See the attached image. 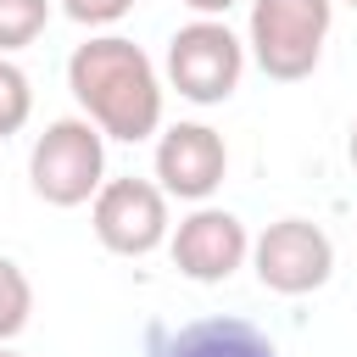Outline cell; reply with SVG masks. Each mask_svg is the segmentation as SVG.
<instances>
[{
  "instance_id": "1",
  "label": "cell",
  "mask_w": 357,
  "mask_h": 357,
  "mask_svg": "<svg viewBox=\"0 0 357 357\" xmlns=\"http://www.w3.org/2000/svg\"><path fill=\"white\" fill-rule=\"evenodd\" d=\"M67 89L78 100V112L123 145H139L151 134H162V73L156 61L123 39V33H95L67 56Z\"/></svg>"
},
{
  "instance_id": "2",
  "label": "cell",
  "mask_w": 357,
  "mask_h": 357,
  "mask_svg": "<svg viewBox=\"0 0 357 357\" xmlns=\"http://www.w3.org/2000/svg\"><path fill=\"white\" fill-rule=\"evenodd\" d=\"M329 22H335V0H251L245 50L273 84H296L318 73Z\"/></svg>"
},
{
  "instance_id": "3",
  "label": "cell",
  "mask_w": 357,
  "mask_h": 357,
  "mask_svg": "<svg viewBox=\"0 0 357 357\" xmlns=\"http://www.w3.org/2000/svg\"><path fill=\"white\" fill-rule=\"evenodd\" d=\"M28 184L45 206H84L106 184V134L78 112L45 123L28 151Z\"/></svg>"
},
{
  "instance_id": "4",
  "label": "cell",
  "mask_w": 357,
  "mask_h": 357,
  "mask_svg": "<svg viewBox=\"0 0 357 357\" xmlns=\"http://www.w3.org/2000/svg\"><path fill=\"white\" fill-rule=\"evenodd\" d=\"M245 56H251L245 39L223 17H195V22L173 28L162 73L178 89V100H190V106H223L240 89V78H245Z\"/></svg>"
},
{
  "instance_id": "5",
  "label": "cell",
  "mask_w": 357,
  "mask_h": 357,
  "mask_svg": "<svg viewBox=\"0 0 357 357\" xmlns=\"http://www.w3.org/2000/svg\"><path fill=\"white\" fill-rule=\"evenodd\" d=\"M251 268L273 296H312L335 273V240L312 218H279L251 240Z\"/></svg>"
},
{
  "instance_id": "6",
  "label": "cell",
  "mask_w": 357,
  "mask_h": 357,
  "mask_svg": "<svg viewBox=\"0 0 357 357\" xmlns=\"http://www.w3.org/2000/svg\"><path fill=\"white\" fill-rule=\"evenodd\" d=\"M89 223L95 240L112 257H151L156 245H167V190L156 178H106L89 201Z\"/></svg>"
},
{
  "instance_id": "7",
  "label": "cell",
  "mask_w": 357,
  "mask_h": 357,
  "mask_svg": "<svg viewBox=\"0 0 357 357\" xmlns=\"http://www.w3.org/2000/svg\"><path fill=\"white\" fill-rule=\"evenodd\" d=\"M167 257H173V268L184 273V279H195V284H223V279H234L245 262H251V234H245V223L234 218V212H223V206H195L190 218H178V229L167 234Z\"/></svg>"
},
{
  "instance_id": "8",
  "label": "cell",
  "mask_w": 357,
  "mask_h": 357,
  "mask_svg": "<svg viewBox=\"0 0 357 357\" xmlns=\"http://www.w3.org/2000/svg\"><path fill=\"white\" fill-rule=\"evenodd\" d=\"M229 173V145L212 123H173L156 134V184L167 201H212Z\"/></svg>"
},
{
  "instance_id": "9",
  "label": "cell",
  "mask_w": 357,
  "mask_h": 357,
  "mask_svg": "<svg viewBox=\"0 0 357 357\" xmlns=\"http://www.w3.org/2000/svg\"><path fill=\"white\" fill-rule=\"evenodd\" d=\"M162 357H279V346L245 324V318H201V324H184Z\"/></svg>"
},
{
  "instance_id": "10",
  "label": "cell",
  "mask_w": 357,
  "mask_h": 357,
  "mask_svg": "<svg viewBox=\"0 0 357 357\" xmlns=\"http://www.w3.org/2000/svg\"><path fill=\"white\" fill-rule=\"evenodd\" d=\"M50 11H56V0H0V56L28 50L45 33Z\"/></svg>"
},
{
  "instance_id": "11",
  "label": "cell",
  "mask_w": 357,
  "mask_h": 357,
  "mask_svg": "<svg viewBox=\"0 0 357 357\" xmlns=\"http://www.w3.org/2000/svg\"><path fill=\"white\" fill-rule=\"evenodd\" d=\"M28 318H33V284L11 257H0V346L17 340L28 329Z\"/></svg>"
},
{
  "instance_id": "12",
  "label": "cell",
  "mask_w": 357,
  "mask_h": 357,
  "mask_svg": "<svg viewBox=\"0 0 357 357\" xmlns=\"http://www.w3.org/2000/svg\"><path fill=\"white\" fill-rule=\"evenodd\" d=\"M28 117H33V84L11 56H0V139L22 134Z\"/></svg>"
},
{
  "instance_id": "13",
  "label": "cell",
  "mask_w": 357,
  "mask_h": 357,
  "mask_svg": "<svg viewBox=\"0 0 357 357\" xmlns=\"http://www.w3.org/2000/svg\"><path fill=\"white\" fill-rule=\"evenodd\" d=\"M134 6H139V0H61V11H67L78 28H112V22H123Z\"/></svg>"
},
{
  "instance_id": "14",
  "label": "cell",
  "mask_w": 357,
  "mask_h": 357,
  "mask_svg": "<svg viewBox=\"0 0 357 357\" xmlns=\"http://www.w3.org/2000/svg\"><path fill=\"white\" fill-rule=\"evenodd\" d=\"M178 6H190L195 17H229V11L240 6V0H178Z\"/></svg>"
},
{
  "instance_id": "15",
  "label": "cell",
  "mask_w": 357,
  "mask_h": 357,
  "mask_svg": "<svg viewBox=\"0 0 357 357\" xmlns=\"http://www.w3.org/2000/svg\"><path fill=\"white\" fill-rule=\"evenodd\" d=\"M346 156H351V173H357V123H351V134H346Z\"/></svg>"
},
{
  "instance_id": "16",
  "label": "cell",
  "mask_w": 357,
  "mask_h": 357,
  "mask_svg": "<svg viewBox=\"0 0 357 357\" xmlns=\"http://www.w3.org/2000/svg\"><path fill=\"white\" fill-rule=\"evenodd\" d=\"M0 357H22V351H11V346H0Z\"/></svg>"
},
{
  "instance_id": "17",
  "label": "cell",
  "mask_w": 357,
  "mask_h": 357,
  "mask_svg": "<svg viewBox=\"0 0 357 357\" xmlns=\"http://www.w3.org/2000/svg\"><path fill=\"white\" fill-rule=\"evenodd\" d=\"M340 6H351V11H357V0H340Z\"/></svg>"
}]
</instances>
